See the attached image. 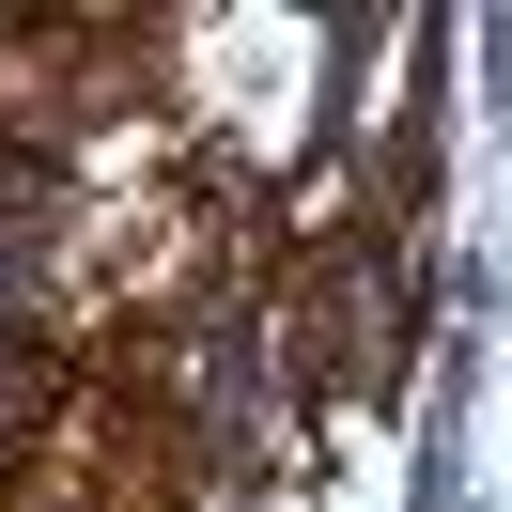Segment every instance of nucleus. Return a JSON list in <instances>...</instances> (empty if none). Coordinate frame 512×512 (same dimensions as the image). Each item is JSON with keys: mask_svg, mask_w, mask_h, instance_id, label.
<instances>
[{"mask_svg": "<svg viewBox=\"0 0 512 512\" xmlns=\"http://www.w3.org/2000/svg\"><path fill=\"white\" fill-rule=\"evenodd\" d=\"M32 311V202H0V326Z\"/></svg>", "mask_w": 512, "mask_h": 512, "instance_id": "obj_1", "label": "nucleus"}]
</instances>
